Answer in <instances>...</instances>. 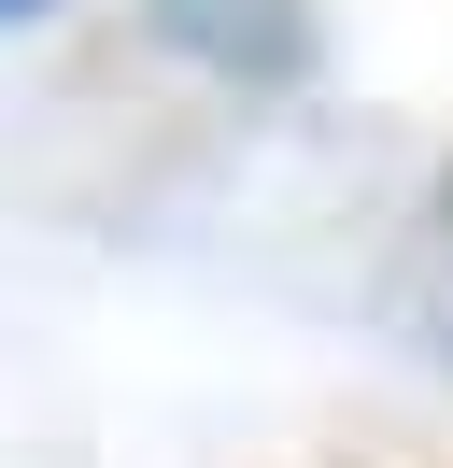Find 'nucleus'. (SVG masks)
Returning <instances> with one entry per match:
<instances>
[{"mask_svg": "<svg viewBox=\"0 0 453 468\" xmlns=\"http://www.w3.org/2000/svg\"><path fill=\"white\" fill-rule=\"evenodd\" d=\"M15 15H57V0H0V29H15Z\"/></svg>", "mask_w": 453, "mask_h": 468, "instance_id": "nucleus-1", "label": "nucleus"}]
</instances>
